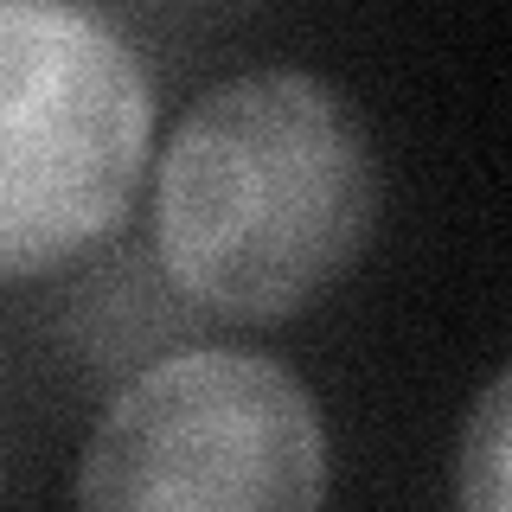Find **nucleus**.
I'll return each instance as SVG.
<instances>
[{"label": "nucleus", "instance_id": "obj_2", "mask_svg": "<svg viewBox=\"0 0 512 512\" xmlns=\"http://www.w3.org/2000/svg\"><path fill=\"white\" fill-rule=\"evenodd\" d=\"M154 84L90 0H0V282L84 263L148 173Z\"/></svg>", "mask_w": 512, "mask_h": 512}, {"label": "nucleus", "instance_id": "obj_1", "mask_svg": "<svg viewBox=\"0 0 512 512\" xmlns=\"http://www.w3.org/2000/svg\"><path fill=\"white\" fill-rule=\"evenodd\" d=\"M378 224L359 109L308 71H256L180 116L154 180V256L192 308L269 327L340 282Z\"/></svg>", "mask_w": 512, "mask_h": 512}, {"label": "nucleus", "instance_id": "obj_4", "mask_svg": "<svg viewBox=\"0 0 512 512\" xmlns=\"http://www.w3.org/2000/svg\"><path fill=\"white\" fill-rule=\"evenodd\" d=\"M506 404H512V384L493 378L455 448V500L474 512H506V493H512V436H506L512 410Z\"/></svg>", "mask_w": 512, "mask_h": 512}, {"label": "nucleus", "instance_id": "obj_3", "mask_svg": "<svg viewBox=\"0 0 512 512\" xmlns=\"http://www.w3.org/2000/svg\"><path fill=\"white\" fill-rule=\"evenodd\" d=\"M84 506H320L327 429L288 365L192 346L128 378L77 468Z\"/></svg>", "mask_w": 512, "mask_h": 512}]
</instances>
